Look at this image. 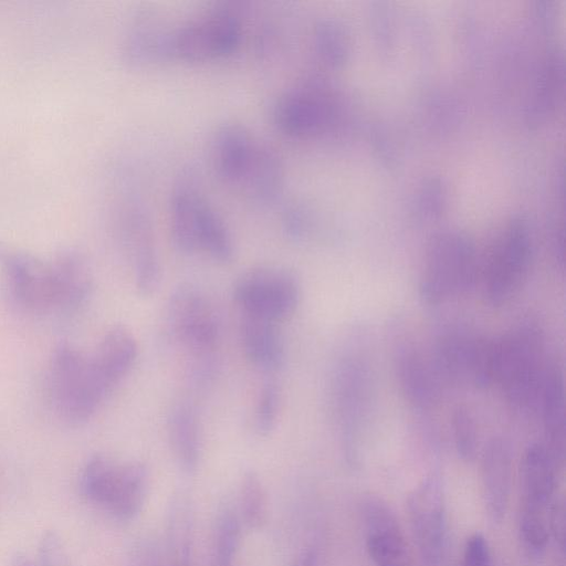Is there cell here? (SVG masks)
Masks as SVG:
<instances>
[{"label":"cell","instance_id":"obj_1","mask_svg":"<svg viewBox=\"0 0 566 566\" xmlns=\"http://www.w3.org/2000/svg\"><path fill=\"white\" fill-rule=\"evenodd\" d=\"M165 323L186 379L196 387L210 384L219 367L221 342V322L212 301L198 286L180 284L169 297Z\"/></svg>","mask_w":566,"mask_h":566},{"label":"cell","instance_id":"obj_2","mask_svg":"<svg viewBox=\"0 0 566 566\" xmlns=\"http://www.w3.org/2000/svg\"><path fill=\"white\" fill-rule=\"evenodd\" d=\"M48 385L55 413L73 426L88 421L112 392L96 371L91 356L69 344L54 349Z\"/></svg>","mask_w":566,"mask_h":566},{"label":"cell","instance_id":"obj_3","mask_svg":"<svg viewBox=\"0 0 566 566\" xmlns=\"http://www.w3.org/2000/svg\"><path fill=\"white\" fill-rule=\"evenodd\" d=\"M148 482V470L144 463H120L96 454L82 469L80 490L87 502L109 517L129 522L144 506Z\"/></svg>","mask_w":566,"mask_h":566},{"label":"cell","instance_id":"obj_4","mask_svg":"<svg viewBox=\"0 0 566 566\" xmlns=\"http://www.w3.org/2000/svg\"><path fill=\"white\" fill-rule=\"evenodd\" d=\"M547 368L543 361L539 328L523 323L496 337V379L509 403L517 410L534 409Z\"/></svg>","mask_w":566,"mask_h":566},{"label":"cell","instance_id":"obj_5","mask_svg":"<svg viewBox=\"0 0 566 566\" xmlns=\"http://www.w3.org/2000/svg\"><path fill=\"white\" fill-rule=\"evenodd\" d=\"M331 385L343 447L347 457L354 459L370 419L374 399V379L368 360L356 350L345 352L334 367Z\"/></svg>","mask_w":566,"mask_h":566},{"label":"cell","instance_id":"obj_6","mask_svg":"<svg viewBox=\"0 0 566 566\" xmlns=\"http://www.w3.org/2000/svg\"><path fill=\"white\" fill-rule=\"evenodd\" d=\"M242 34L241 10L217 6L176 27L174 59L191 64L227 59L239 48Z\"/></svg>","mask_w":566,"mask_h":566},{"label":"cell","instance_id":"obj_7","mask_svg":"<svg viewBox=\"0 0 566 566\" xmlns=\"http://www.w3.org/2000/svg\"><path fill=\"white\" fill-rule=\"evenodd\" d=\"M338 104L328 87L317 78H305L283 91L272 108L276 129L293 139L326 134L337 123Z\"/></svg>","mask_w":566,"mask_h":566},{"label":"cell","instance_id":"obj_8","mask_svg":"<svg viewBox=\"0 0 566 566\" xmlns=\"http://www.w3.org/2000/svg\"><path fill=\"white\" fill-rule=\"evenodd\" d=\"M475 253L460 234H442L430 244L419 283L421 300L436 305L468 291L475 280Z\"/></svg>","mask_w":566,"mask_h":566},{"label":"cell","instance_id":"obj_9","mask_svg":"<svg viewBox=\"0 0 566 566\" xmlns=\"http://www.w3.org/2000/svg\"><path fill=\"white\" fill-rule=\"evenodd\" d=\"M300 284L295 275L279 266H260L243 273L233 296L244 315L279 323L298 305Z\"/></svg>","mask_w":566,"mask_h":566},{"label":"cell","instance_id":"obj_10","mask_svg":"<svg viewBox=\"0 0 566 566\" xmlns=\"http://www.w3.org/2000/svg\"><path fill=\"white\" fill-rule=\"evenodd\" d=\"M407 515L423 563L439 565L447 532L444 491L439 473H430L409 493Z\"/></svg>","mask_w":566,"mask_h":566},{"label":"cell","instance_id":"obj_11","mask_svg":"<svg viewBox=\"0 0 566 566\" xmlns=\"http://www.w3.org/2000/svg\"><path fill=\"white\" fill-rule=\"evenodd\" d=\"M532 244L522 223H514L496 245L485 270L484 296L492 306L507 303L520 290L531 264Z\"/></svg>","mask_w":566,"mask_h":566},{"label":"cell","instance_id":"obj_12","mask_svg":"<svg viewBox=\"0 0 566 566\" xmlns=\"http://www.w3.org/2000/svg\"><path fill=\"white\" fill-rule=\"evenodd\" d=\"M0 268L13 301L33 314L54 312V287L50 263L0 247Z\"/></svg>","mask_w":566,"mask_h":566},{"label":"cell","instance_id":"obj_13","mask_svg":"<svg viewBox=\"0 0 566 566\" xmlns=\"http://www.w3.org/2000/svg\"><path fill=\"white\" fill-rule=\"evenodd\" d=\"M122 232L135 286L142 295H151L161 274L151 220L143 203L134 200L125 209Z\"/></svg>","mask_w":566,"mask_h":566},{"label":"cell","instance_id":"obj_14","mask_svg":"<svg viewBox=\"0 0 566 566\" xmlns=\"http://www.w3.org/2000/svg\"><path fill=\"white\" fill-rule=\"evenodd\" d=\"M261 140L244 125L226 122L211 135L209 158L216 177L239 190L255 159Z\"/></svg>","mask_w":566,"mask_h":566},{"label":"cell","instance_id":"obj_15","mask_svg":"<svg viewBox=\"0 0 566 566\" xmlns=\"http://www.w3.org/2000/svg\"><path fill=\"white\" fill-rule=\"evenodd\" d=\"M366 547L375 566H407L408 548L401 526L387 503L369 496L361 503Z\"/></svg>","mask_w":566,"mask_h":566},{"label":"cell","instance_id":"obj_16","mask_svg":"<svg viewBox=\"0 0 566 566\" xmlns=\"http://www.w3.org/2000/svg\"><path fill=\"white\" fill-rule=\"evenodd\" d=\"M157 13L142 11L133 20L124 42V56L134 67H150L174 61V34Z\"/></svg>","mask_w":566,"mask_h":566},{"label":"cell","instance_id":"obj_17","mask_svg":"<svg viewBox=\"0 0 566 566\" xmlns=\"http://www.w3.org/2000/svg\"><path fill=\"white\" fill-rule=\"evenodd\" d=\"M206 199L193 171L184 169L171 189L169 224L174 245L185 254L198 252L197 231Z\"/></svg>","mask_w":566,"mask_h":566},{"label":"cell","instance_id":"obj_18","mask_svg":"<svg viewBox=\"0 0 566 566\" xmlns=\"http://www.w3.org/2000/svg\"><path fill=\"white\" fill-rule=\"evenodd\" d=\"M556 457L542 443L531 444L521 462V512L546 514L556 488Z\"/></svg>","mask_w":566,"mask_h":566},{"label":"cell","instance_id":"obj_19","mask_svg":"<svg viewBox=\"0 0 566 566\" xmlns=\"http://www.w3.org/2000/svg\"><path fill=\"white\" fill-rule=\"evenodd\" d=\"M512 451L509 442L494 437L485 444L481 459L482 493L486 513L501 522L506 513L512 485Z\"/></svg>","mask_w":566,"mask_h":566},{"label":"cell","instance_id":"obj_20","mask_svg":"<svg viewBox=\"0 0 566 566\" xmlns=\"http://www.w3.org/2000/svg\"><path fill=\"white\" fill-rule=\"evenodd\" d=\"M54 287V312L70 315L78 312L93 290V274L78 253L62 252L50 263Z\"/></svg>","mask_w":566,"mask_h":566},{"label":"cell","instance_id":"obj_21","mask_svg":"<svg viewBox=\"0 0 566 566\" xmlns=\"http://www.w3.org/2000/svg\"><path fill=\"white\" fill-rule=\"evenodd\" d=\"M395 369L400 390L411 406L428 410L438 401L442 382L432 363L413 347L398 349Z\"/></svg>","mask_w":566,"mask_h":566},{"label":"cell","instance_id":"obj_22","mask_svg":"<svg viewBox=\"0 0 566 566\" xmlns=\"http://www.w3.org/2000/svg\"><path fill=\"white\" fill-rule=\"evenodd\" d=\"M137 353L134 334L117 325L106 331L90 356L96 371L113 391L134 366Z\"/></svg>","mask_w":566,"mask_h":566},{"label":"cell","instance_id":"obj_23","mask_svg":"<svg viewBox=\"0 0 566 566\" xmlns=\"http://www.w3.org/2000/svg\"><path fill=\"white\" fill-rule=\"evenodd\" d=\"M240 342L248 360L265 373L279 370L285 359L277 323L242 314Z\"/></svg>","mask_w":566,"mask_h":566},{"label":"cell","instance_id":"obj_24","mask_svg":"<svg viewBox=\"0 0 566 566\" xmlns=\"http://www.w3.org/2000/svg\"><path fill=\"white\" fill-rule=\"evenodd\" d=\"M167 430L177 465L186 474L195 473L201 457V429L193 405L188 401L176 403L169 412Z\"/></svg>","mask_w":566,"mask_h":566},{"label":"cell","instance_id":"obj_25","mask_svg":"<svg viewBox=\"0 0 566 566\" xmlns=\"http://www.w3.org/2000/svg\"><path fill=\"white\" fill-rule=\"evenodd\" d=\"M195 510L191 496L177 492L169 504L166 524L165 566H192Z\"/></svg>","mask_w":566,"mask_h":566},{"label":"cell","instance_id":"obj_26","mask_svg":"<svg viewBox=\"0 0 566 566\" xmlns=\"http://www.w3.org/2000/svg\"><path fill=\"white\" fill-rule=\"evenodd\" d=\"M284 182L281 156L271 145L261 142L253 166L238 192L253 203L270 206L281 197Z\"/></svg>","mask_w":566,"mask_h":566},{"label":"cell","instance_id":"obj_27","mask_svg":"<svg viewBox=\"0 0 566 566\" xmlns=\"http://www.w3.org/2000/svg\"><path fill=\"white\" fill-rule=\"evenodd\" d=\"M535 408L549 441L547 447L557 459L565 444V398L563 376L556 368H547Z\"/></svg>","mask_w":566,"mask_h":566},{"label":"cell","instance_id":"obj_28","mask_svg":"<svg viewBox=\"0 0 566 566\" xmlns=\"http://www.w3.org/2000/svg\"><path fill=\"white\" fill-rule=\"evenodd\" d=\"M475 336L460 331L442 335L436 345L432 366L441 382L469 379Z\"/></svg>","mask_w":566,"mask_h":566},{"label":"cell","instance_id":"obj_29","mask_svg":"<svg viewBox=\"0 0 566 566\" xmlns=\"http://www.w3.org/2000/svg\"><path fill=\"white\" fill-rule=\"evenodd\" d=\"M241 521L230 507L217 514L212 534L211 566H233L240 542Z\"/></svg>","mask_w":566,"mask_h":566},{"label":"cell","instance_id":"obj_30","mask_svg":"<svg viewBox=\"0 0 566 566\" xmlns=\"http://www.w3.org/2000/svg\"><path fill=\"white\" fill-rule=\"evenodd\" d=\"M268 514V499L259 474L247 471L239 488V518L250 530L260 528Z\"/></svg>","mask_w":566,"mask_h":566},{"label":"cell","instance_id":"obj_31","mask_svg":"<svg viewBox=\"0 0 566 566\" xmlns=\"http://www.w3.org/2000/svg\"><path fill=\"white\" fill-rule=\"evenodd\" d=\"M469 379L481 389L489 388L496 379V337L475 336Z\"/></svg>","mask_w":566,"mask_h":566},{"label":"cell","instance_id":"obj_32","mask_svg":"<svg viewBox=\"0 0 566 566\" xmlns=\"http://www.w3.org/2000/svg\"><path fill=\"white\" fill-rule=\"evenodd\" d=\"M281 405V392L276 381L262 384L254 407L253 427L260 436H268L275 428Z\"/></svg>","mask_w":566,"mask_h":566},{"label":"cell","instance_id":"obj_33","mask_svg":"<svg viewBox=\"0 0 566 566\" xmlns=\"http://www.w3.org/2000/svg\"><path fill=\"white\" fill-rule=\"evenodd\" d=\"M452 433L455 450L465 461H472L478 450V429L469 409L458 407L452 413Z\"/></svg>","mask_w":566,"mask_h":566},{"label":"cell","instance_id":"obj_34","mask_svg":"<svg viewBox=\"0 0 566 566\" xmlns=\"http://www.w3.org/2000/svg\"><path fill=\"white\" fill-rule=\"evenodd\" d=\"M315 52L322 61L336 65L344 57L345 45L339 28L328 21H322L315 27L313 34Z\"/></svg>","mask_w":566,"mask_h":566},{"label":"cell","instance_id":"obj_35","mask_svg":"<svg viewBox=\"0 0 566 566\" xmlns=\"http://www.w3.org/2000/svg\"><path fill=\"white\" fill-rule=\"evenodd\" d=\"M520 535L525 546L539 553L545 549L549 538L548 515L520 513Z\"/></svg>","mask_w":566,"mask_h":566},{"label":"cell","instance_id":"obj_36","mask_svg":"<svg viewBox=\"0 0 566 566\" xmlns=\"http://www.w3.org/2000/svg\"><path fill=\"white\" fill-rule=\"evenodd\" d=\"M35 566H70L66 549L57 534L48 532L42 536Z\"/></svg>","mask_w":566,"mask_h":566},{"label":"cell","instance_id":"obj_37","mask_svg":"<svg viewBox=\"0 0 566 566\" xmlns=\"http://www.w3.org/2000/svg\"><path fill=\"white\" fill-rule=\"evenodd\" d=\"M462 566H492L490 546L481 533H474L468 537L463 549Z\"/></svg>","mask_w":566,"mask_h":566},{"label":"cell","instance_id":"obj_38","mask_svg":"<svg viewBox=\"0 0 566 566\" xmlns=\"http://www.w3.org/2000/svg\"><path fill=\"white\" fill-rule=\"evenodd\" d=\"M282 227L284 233L291 240L303 239L310 228L308 216L306 211L297 205H289L282 213Z\"/></svg>","mask_w":566,"mask_h":566},{"label":"cell","instance_id":"obj_39","mask_svg":"<svg viewBox=\"0 0 566 566\" xmlns=\"http://www.w3.org/2000/svg\"><path fill=\"white\" fill-rule=\"evenodd\" d=\"M548 513V525L551 528L549 533L554 535L556 542H558L559 546L563 548L565 541V510L563 502L554 499L549 506Z\"/></svg>","mask_w":566,"mask_h":566},{"label":"cell","instance_id":"obj_40","mask_svg":"<svg viewBox=\"0 0 566 566\" xmlns=\"http://www.w3.org/2000/svg\"><path fill=\"white\" fill-rule=\"evenodd\" d=\"M11 566H35V564L24 555H15Z\"/></svg>","mask_w":566,"mask_h":566}]
</instances>
